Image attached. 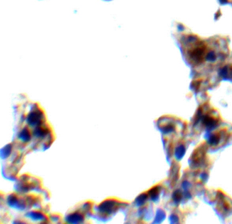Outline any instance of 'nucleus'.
<instances>
[{"label":"nucleus","mask_w":232,"mask_h":224,"mask_svg":"<svg viewBox=\"0 0 232 224\" xmlns=\"http://www.w3.org/2000/svg\"><path fill=\"white\" fill-rule=\"evenodd\" d=\"M181 198H182V194L180 193V192L179 191L176 192L175 193L173 194V199H174L175 203H179L180 200H181Z\"/></svg>","instance_id":"nucleus-2"},{"label":"nucleus","mask_w":232,"mask_h":224,"mask_svg":"<svg viewBox=\"0 0 232 224\" xmlns=\"http://www.w3.org/2000/svg\"><path fill=\"white\" fill-rule=\"evenodd\" d=\"M225 1L227 2V1H229V0H225Z\"/></svg>","instance_id":"nucleus-3"},{"label":"nucleus","mask_w":232,"mask_h":224,"mask_svg":"<svg viewBox=\"0 0 232 224\" xmlns=\"http://www.w3.org/2000/svg\"><path fill=\"white\" fill-rule=\"evenodd\" d=\"M185 153V149L183 145H180L176 148V156L178 159H180L183 155H184Z\"/></svg>","instance_id":"nucleus-1"}]
</instances>
